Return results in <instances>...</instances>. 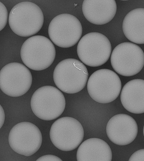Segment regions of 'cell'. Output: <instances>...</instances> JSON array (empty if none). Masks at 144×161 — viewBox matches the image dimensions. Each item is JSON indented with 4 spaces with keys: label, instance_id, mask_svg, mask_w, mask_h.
Masks as SVG:
<instances>
[{
    "label": "cell",
    "instance_id": "19",
    "mask_svg": "<svg viewBox=\"0 0 144 161\" xmlns=\"http://www.w3.org/2000/svg\"><path fill=\"white\" fill-rule=\"evenodd\" d=\"M36 161H63L60 158L52 155H46L40 157Z\"/></svg>",
    "mask_w": 144,
    "mask_h": 161
},
{
    "label": "cell",
    "instance_id": "10",
    "mask_svg": "<svg viewBox=\"0 0 144 161\" xmlns=\"http://www.w3.org/2000/svg\"><path fill=\"white\" fill-rule=\"evenodd\" d=\"M33 77L26 66L18 62L8 64L0 71V88L11 97L26 94L32 85Z\"/></svg>",
    "mask_w": 144,
    "mask_h": 161
},
{
    "label": "cell",
    "instance_id": "18",
    "mask_svg": "<svg viewBox=\"0 0 144 161\" xmlns=\"http://www.w3.org/2000/svg\"><path fill=\"white\" fill-rule=\"evenodd\" d=\"M129 161H144V149L137 150L133 153Z\"/></svg>",
    "mask_w": 144,
    "mask_h": 161
},
{
    "label": "cell",
    "instance_id": "2",
    "mask_svg": "<svg viewBox=\"0 0 144 161\" xmlns=\"http://www.w3.org/2000/svg\"><path fill=\"white\" fill-rule=\"evenodd\" d=\"M88 77L86 66L75 58H67L60 62L53 74L57 87L67 94H76L83 90L88 83Z\"/></svg>",
    "mask_w": 144,
    "mask_h": 161
},
{
    "label": "cell",
    "instance_id": "12",
    "mask_svg": "<svg viewBox=\"0 0 144 161\" xmlns=\"http://www.w3.org/2000/svg\"><path fill=\"white\" fill-rule=\"evenodd\" d=\"M138 132L136 121L127 114L115 115L106 125V134L109 140L118 146L131 144L136 138Z\"/></svg>",
    "mask_w": 144,
    "mask_h": 161
},
{
    "label": "cell",
    "instance_id": "13",
    "mask_svg": "<svg viewBox=\"0 0 144 161\" xmlns=\"http://www.w3.org/2000/svg\"><path fill=\"white\" fill-rule=\"evenodd\" d=\"M115 0H84L82 5L83 15L92 24L103 25L114 19L117 12Z\"/></svg>",
    "mask_w": 144,
    "mask_h": 161
},
{
    "label": "cell",
    "instance_id": "14",
    "mask_svg": "<svg viewBox=\"0 0 144 161\" xmlns=\"http://www.w3.org/2000/svg\"><path fill=\"white\" fill-rule=\"evenodd\" d=\"M120 100L125 109L131 113H144V80L135 79L125 84L121 92Z\"/></svg>",
    "mask_w": 144,
    "mask_h": 161
},
{
    "label": "cell",
    "instance_id": "6",
    "mask_svg": "<svg viewBox=\"0 0 144 161\" xmlns=\"http://www.w3.org/2000/svg\"><path fill=\"white\" fill-rule=\"evenodd\" d=\"M87 89L89 95L96 102L109 103L117 99L121 92V80L114 71L99 69L89 77Z\"/></svg>",
    "mask_w": 144,
    "mask_h": 161
},
{
    "label": "cell",
    "instance_id": "4",
    "mask_svg": "<svg viewBox=\"0 0 144 161\" xmlns=\"http://www.w3.org/2000/svg\"><path fill=\"white\" fill-rule=\"evenodd\" d=\"M66 98L59 89L50 86L35 91L31 99V108L37 117L51 121L62 114L66 108Z\"/></svg>",
    "mask_w": 144,
    "mask_h": 161
},
{
    "label": "cell",
    "instance_id": "17",
    "mask_svg": "<svg viewBox=\"0 0 144 161\" xmlns=\"http://www.w3.org/2000/svg\"><path fill=\"white\" fill-rule=\"evenodd\" d=\"M8 19V10L2 2H0V31L6 27Z\"/></svg>",
    "mask_w": 144,
    "mask_h": 161
},
{
    "label": "cell",
    "instance_id": "21",
    "mask_svg": "<svg viewBox=\"0 0 144 161\" xmlns=\"http://www.w3.org/2000/svg\"><path fill=\"white\" fill-rule=\"evenodd\" d=\"M143 134H144V128H143Z\"/></svg>",
    "mask_w": 144,
    "mask_h": 161
},
{
    "label": "cell",
    "instance_id": "1",
    "mask_svg": "<svg viewBox=\"0 0 144 161\" xmlns=\"http://www.w3.org/2000/svg\"><path fill=\"white\" fill-rule=\"evenodd\" d=\"M44 23L42 10L30 2H22L12 8L9 25L13 33L21 37H29L39 33Z\"/></svg>",
    "mask_w": 144,
    "mask_h": 161
},
{
    "label": "cell",
    "instance_id": "7",
    "mask_svg": "<svg viewBox=\"0 0 144 161\" xmlns=\"http://www.w3.org/2000/svg\"><path fill=\"white\" fill-rule=\"evenodd\" d=\"M84 131L83 126L73 117L58 119L52 125L50 137L54 146L64 152H70L82 144Z\"/></svg>",
    "mask_w": 144,
    "mask_h": 161
},
{
    "label": "cell",
    "instance_id": "8",
    "mask_svg": "<svg viewBox=\"0 0 144 161\" xmlns=\"http://www.w3.org/2000/svg\"><path fill=\"white\" fill-rule=\"evenodd\" d=\"M83 28L79 19L69 14H62L52 19L48 34L52 43L61 48L75 46L80 41Z\"/></svg>",
    "mask_w": 144,
    "mask_h": 161
},
{
    "label": "cell",
    "instance_id": "20",
    "mask_svg": "<svg viewBox=\"0 0 144 161\" xmlns=\"http://www.w3.org/2000/svg\"><path fill=\"white\" fill-rule=\"evenodd\" d=\"M1 107V125L0 128L2 127V125H3L4 123V119H5V115H4V110L3 109V108L2 106H0Z\"/></svg>",
    "mask_w": 144,
    "mask_h": 161
},
{
    "label": "cell",
    "instance_id": "16",
    "mask_svg": "<svg viewBox=\"0 0 144 161\" xmlns=\"http://www.w3.org/2000/svg\"><path fill=\"white\" fill-rule=\"evenodd\" d=\"M123 31L132 42L144 44V8H136L127 14L123 21Z\"/></svg>",
    "mask_w": 144,
    "mask_h": 161
},
{
    "label": "cell",
    "instance_id": "9",
    "mask_svg": "<svg viewBox=\"0 0 144 161\" xmlns=\"http://www.w3.org/2000/svg\"><path fill=\"white\" fill-rule=\"evenodd\" d=\"M111 64L119 75L132 76L138 74L144 67V52L135 43H121L112 51Z\"/></svg>",
    "mask_w": 144,
    "mask_h": 161
},
{
    "label": "cell",
    "instance_id": "15",
    "mask_svg": "<svg viewBox=\"0 0 144 161\" xmlns=\"http://www.w3.org/2000/svg\"><path fill=\"white\" fill-rule=\"evenodd\" d=\"M112 153L109 144L98 138L85 140L79 147L77 161H111Z\"/></svg>",
    "mask_w": 144,
    "mask_h": 161
},
{
    "label": "cell",
    "instance_id": "11",
    "mask_svg": "<svg viewBox=\"0 0 144 161\" xmlns=\"http://www.w3.org/2000/svg\"><path fill=\"white\" fill-rule=\"evenodd\" d=\"M8 141L10 147L16 153L30 156L40 148L42 135L39 128L34 124L23 122L12 128Z\"/></svg>",
    "mask_w": 144,
    "mask_h": 161
},
{
    "label": "cell",
    "instance_id": "3",
    "mask_svg": "<svg viewBox=\"0 0 144 161\" xmlns=\"http://www.w3.org/2000/svg\"><path fill=\"white\" fill-rule=\"evenodd\" d=\"M21 57L27 67L40 71L47 69L54 62L56 49L52 41L46 37L33 36L23 43Z\"/></svg>",
    "mask_w": 144,
    "mask_h": 161
},
{
    "label": "cell",
    "instance_id": "5",
    "mask_svg": "<svg viewBox=\"0 0 144 161\" xmlns=\"http://www.w3.org/2000/svg\"><path fill=\"white\" fill-rule=\"evenodd\" d=\"M77 54L85 65L97 67L110 58L112 47L109 40L101 33H88L82 37L77 46Z\"/></svg>",
    "mask_w": 144,
    "mask_h": 161
}]
</instances>
